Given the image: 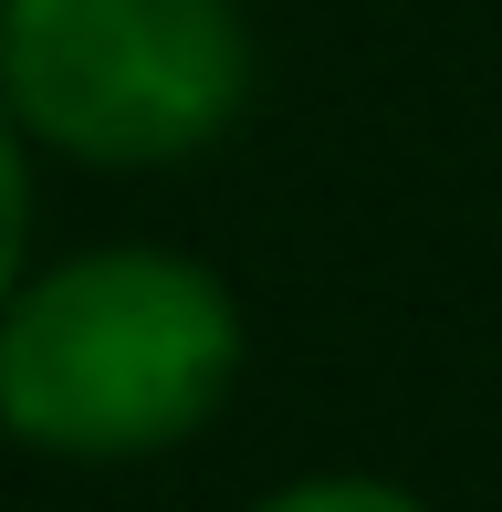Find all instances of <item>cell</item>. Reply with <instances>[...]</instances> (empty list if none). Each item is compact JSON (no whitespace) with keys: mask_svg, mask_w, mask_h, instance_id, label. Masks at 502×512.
<instances>
[{"mask_svg":"<svg viewBox=\"0 0 502 512\" xmlns=\"http://www.w3.org/2000/svg\"><path fill=\"white\" fill-rule=\"evenodd\" d=\"M251 324L199 251L95 241L32 262L0 304V439L74 471L189 450L241 387Z\"/></svg>","mask_w":502,"mask_h":512,"instance_id":"1","label":"cell"},{"mask_svg":"<svg viewBox=\"0 0 502 512\" xmlns=\"http://www.w3.org/2000/svg\"><path fill=\"white\" fill-rule=\"evenodd\" d=\"M0 105L74 168H178L241 126L251 21L241 0H0Z\"/></svg>","mask_w":502,"mask_h":512,"instance_id":"2","label":"cell"},{"mask_svg":"<svg viewBox=\"0 0 502 512\" xmlns=\"http://www.w3.org/2000/svg\"><path fill=\"white\" fill-rule=\"evenodd\" d=\"M251 512H440V502H419L408 481H377V471H304L283 492H262Z\"/></svg>","mask_w":502,"mask_h":512,"instance_id":"3","label":"cell"},{"mask_svg":"<svg viewBox=\"0 0 502 512\" xmlns=\"http://www.w3.org/2000/svg\"><path fill=\"white\" fill-rule=\"evenodd\" d=\"M21 272H32V136L0 105V304H11Z\"/></svg>","mask_w":502,"mask_h":512,"instance_id":"4","label":"cell"}]
</instances>
